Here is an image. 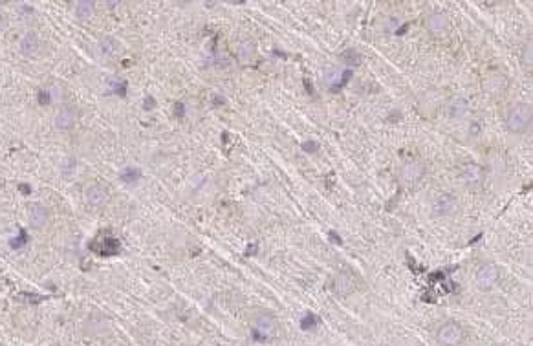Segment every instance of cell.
Here are the masks:
<instances>
[{
    "label": "cell",
    "instance_id": "9",
    "mask_svg": "<svg viewBox=\"0 0 533 346\" xmlns=\"http://www.w3.org/2000/svg\"><path fill=\"white\" fill-rule=\"evenodd\" d=\"M425 28H427L431 33H443L449 28V18L446 13H440V11H434V13L427 15L425 18Z\"/></svg>",
    "mask_w": 533,
    "mask_h": 346
},
{
    "label": "cell",
    "instance_id": "27",
    "mask_svg": "<svg viewBox=\"0 0 533 346\" xmlns=\"http://www.w3.org/2000/svg\"><path fill=\"white\" fill-rule=\"evenodd\" d=\"M53 99H52V94H50V90L46 88V90H40L39 92V103L40 105H50Z\"/></svg>",
    "mask_w": 533,
    "mask_h": 346
},
{
    "label": "cell",
    "instance_id": "4",
    "mask_svg": "<svg viewBox=\"0 0 533 346\" xmlns=\"http://www.w3.org/2000/svg\"><path fill=\"white\" fill-rule=\"evenodd\" d=\"M352 77V70H341V68H336V66H326L323 72V81L332 92L336 90H341L343 86H346L348 79Z\"/></svg>",
    "mask_w": 533,
    "mask_h": 346
},
{
    "label": "cell",
    "instance_id": "19",
    "mask_svg": "<svg viewBox=\"0 0 533 346\" xmlns=\"http://www.w3.org/2000/svg\"><path fill=\"white\" fill-rule=\"evenodd\" d=\"M141 180V171L138 167H125L121 172H119V181H123L125 185H134L136 181Z\"/></svg>",
    "mask_w": 533,
    "mask_h": 346
},
{
    "label": "cell",
    "instance_id": "34",
    "mask_svg": "<svg viewBox=\"0 0 533 346\" xmlns=\"http://www.w3.org/2000/svg\"><path fill=\"white\" fill-rule=\"evenodd\" d=\"M4 26H6V18L0 15V30H4Z\"/></svg>",
    "mask_w": 533,
    "mask_h": 346
},
{
    "label": "cell",
    "instance_id": "11",
    "mask_svg": "<svg viewBox=\"0 0 533 346\" xmlns=\"http://www.w3.org/2000/svg\"><path fill=\"white\" fill-rule=\"evenodd\" d=\"M84 198H86L88 205L101 207V205H105L106 200H108V193H106V189L101 187V185H92V187L86 189V194H84Z\"/></svg>",
    "mask_w": 533,
    "mask_h": 346
},
{
    "label": "cell",
    "instance_id": "28",
    "mask_svg": "<svg viewBox=\"0 0 533 346\" xmlns=\"http://www.w3.org/2000/svg\"><path fill=\"white\" fill-rule=\"evenodd\" d=\"M24 242H26V233L22 231L20 237H18L17 240H15V238L11 240V247H13V249H18V247H22V245H24Z\"/></svg>",
    "mask_w": 533,
    "mask_h": 346
},
{
    "label": "cell",
    "instance_id": "29",
    "mask_svg": "<svg viewBox=\"0 0 533 346\" xmlns=\"http://www.w3.org/2000/svg\"><path fill=\"white\" fill-rule=\"evenodd\" d=\"M154 106H156V101H154V97H152V96H147V99L143 101V108H145V110H152Z\"/></svg>",
    "mask_w": 533,
    "mask_h": 346
},
{
    "label": "cell",
    "instance_id": "6",
    "mask_svg": "<svg viewBox=\"0 0 533 346\" xmlns=\"http://www.w3.org/2000/svg\"><path fill=\"white\" fill-rule=\"evenodd\" d=\"M456 211V198L451 193H440L433 200L434 216H451Z\"/></svg>",
    "mask_w": 533,
    "mask_h": 346
},
{
    "label": "cell",
    "instance_id": "25",
    "mask_svg": "<svg viewBox=\"0 0 533 346\" xmlns=\"http://www.w3.org/2000/svg\"><path fill=\"white\" fill-rule=\"evenodd\" d=\"M522 62H524V66L531 68V40H528V44L524 46V52H522Z\"/></svg>",
    "mask_w": 533,
    "mask_h": 346
},
{
    "label": "cell",
    "instance_id": "14",
    "mask_svg": "<svg viewBox=\"0 0 533 346\" xmlns=\"http://www.w3.org/2000/svg\"><path fill=\"white\" fill-rule=\"evenodd\" d=\"M482 176H484V169H482L478 163H469V165L463 167V171H462V180L469 185L480 183Z\"/></svg>",
    "mask_w": 533,
    "mask_h": 346
},
{
    "label": "cell",
    "instance_id": "10",
    "mask_svg": "<svg viewBox=\"0 0 533 346\" xmlns=\"http://www.w3.org/2000/svg\"><path fill=\"white\" fill-rule=\"evenodd\" d=\"M334 289H336L337 295L346 297V295H350L356 289V279L350 273H339L336 276V281H334Z\"/></svg>",
    "mask_w": 533,
    "mask_h": 346
},
{
    "label": "cell",
    "instance_id": "13",
    "mask_svg": "<svg viewBox=\"0 0 533 346\" xmlns=\"http://www.w3.org/2000/svg\"><path fill=\"white\" fill-rule=\"evenodd\" d=\"M40 48V39L35 31H28L20 39V52L24 55H35Z\"/></svg>",
    "mask_w": 533,
    "mask_h": 346
},
{
    "label": "cell",
    "instance_id": "33",
    "mask_svg": "<svg viewBox=\"0 0 533 346\" xmlns=\"http://www.w3.org/2000/svg\"><path fill=\"white\" fill-rule=\"evenodd\" d=\"M478 132H480V125H478V123H473V130H471V134H478Z\"/></svg>",
    "mask_w": 533,
    "mask_h": 346
},
{
    "label": "cell",
    "instance_id": "20",
    "mask_svg": "<svg viewBox=\"0 0 533 346\" xmlns=\"http://www.w3.org/2000/svg\"><path fill=\"white\" fill-rule=\"evenodd\" d=\"M319 325H321V319L315 315V313H306L301 320V328L304 330V332H312V330H315Z\"/></svg>",
    "mask_w": 533,
    "mask_h": 346
},
{
    "label": "cell",
    "instance_id": "18",
    "mask_svg": "<svg viewBox=\"0 0 533 346\" xmlns=\"http://www.w3.org/2000/svg\"><path fill=\"white\" fill-rule=\"evenodd\" d=\"M506 86H507V79L502 77V75H493V77L484 81V90L490 94L502 92V90H506Z\"/></svg>",
    "mask_w": 533,
    "mask_h": 346
},
{
    "label": "cell",
    "instance_id": "3",
    "mask_svg": "<svg viewBox=\"0 0 533 346\" xmlns=\"http://www.w3.org/2000/svg\"><path fill=\"white\" fill-rule=\"evenodd\" d=\"M277 332H279V326H277V320L273 315H258L253 322V335L258 341H271V339L277 337Z\"/></svg>",
    "mask_w": 533,
    "mask_h": 346
},
{
    "label": "cell",
    "instance_id": "12",
    "mask_svg": "<svg viewBox=\"0 0 533 346\" xmlns=\"http://www.w3.org/2000/svg\"><path fill=\"white\" fill-rule=\"evenodd\" d=\"M75 121H77V112H75L74 108H62L61 112L55 116L53 125H55V128H59V130H70L75 125Z\"/></svg>",
    "mask_w": 533,
    "mask_h": 346
},
{
    "label": "cell",
    "instance_id": "7",
    "mask_svg": "<svg viewBox=\"0 0 533 346\" xmlns=\"http://www.w3.org/2000/svg\"><path fill=\"white\" fill-rule=\"evenodd\" d=\"M425 174V165L419 159H411V162L403 163L402 167V180L405 183H416L424 178Z\"/></svg>",
    "mask_w": 533,
    "mask_h": 346
},
{
    "label": "cell",
    "instance_id": "15",
    "mask_svg": "<svg viewBox=\"0 0 533 346\" xmlns=\"http://www.w3.org/2000/svg\"><path fill=\"white\" fill-rule=\"evenodd\" d=\"M119 52V44L112 37H103L99 40V53L103 59H114Z\"/></svg>",
    "mask_w": 533,
    "mask_h": 346
},
{
    "label": "cell",
    "instance_id": "30",
    "mask_svg": "<svg viewBox=\"0 0 533 346\" xmlns=\"http://www.w3.org/2000/svg\"><path fill=\"white\" fill-rule=\"evenodd\" d=\"M174 114L176 116H178V118H184V116H185V106H184V103H176V105H174Z\"/></svg>",
    "mask_w": 533,
    "mask_h": 346
},
{
    "label": "cell",
    "instance_id": "32",
    "mask_svg": "<svg viewBox=\"0 0 533 346\" xmlns=\"http://www.w3.org/2000/svg\"><path fill=\"white\" fill-rule=\"evenodd\" d=\"M20 13H24V15H31V13H33V8H31V6H26V4H24V6H20Z\"/></svg>",
    "mask_w": 533,
    "mask_h": 346
},
{
    "label": "cell",
    "instance_id": "21",
    "mask_svg": "<svg viewBox=\"0 0 533 346\" xmlns=\"http://www.w3.org/2000/svg\"><path fill=\"white\" fill-rule=\"evenodd\" d=\"M341 59L346 62V66H350V70L361 64V55H359L356 50H346V52L341 55Z\"/></svg>",
    "mask_w": 533,
    "mask_h": 346
},
{
    "label": "cell",
    "instance_id": "8",
    "mask_svg": "<svg viewBox=\"0 0 533 346\" xmlns=\"http://www.w3.org/2000/svg\"><path fill=\"white\" fill-rule=\"evenodd\" d=\"M48 222V209L40 203H31L28 209V224L31 229H42Z\"/></svg>",
    "mask_w": 533,
    "mask_h": 346
},
{
    "label": "cell",
    "instance_id": "5",
    "mask_svg": "<svg viewBox=\"0 0 533 346\" xmlns=\"http://www.w3.org/2000/svg\"><path fill=\"white\" fill-rule=\"evenodd\" d=\"M498 279H500V269L491 262L484 264V266H480L476 269L475 281L480 289H491L498 282Z\"/></svg>",
    "mask_w": 533,
    "mask_h": 346
},
{
    "label": "cell",
    "instance_id": "17",
    "mask_svg": "<svg viewBox=\"0 0 533 346\" xmlns=\"http://www.w3.org/2000/svg\"><path fill=\"white\" fill-rule=\"evenodd\" d=\"M94 2L90 0H81V2H75L74 4V13L79 20H88V18L94 15Z\"/></svg>",
    "mask_w": 533,
    "mask_h": 346
},
{
    "label": "cell",
    "instance_id": "2",
    "mask_svg": "<svg viewBox=\"0 0 533 346\" xmlns=\"http://www.w3.org/2000/svg\"><path fill=\"white\" fill-rule=\"evenodd\" d=\"M465 337V332H463L462 325L455 322V320H447L438 328L436 339L441 346H460Z\"/></svg>",
    "mask_w": 533,
    "mask_h": 346
},
{
    "label": "cell",
    "instance_id": "1",
    "mask_svg": "<svg viewBox=\"0 0 533 346\" xmlns=\"http://www.w3.org/2000/svg\"><path fill=\"white\" fill-rule=\"evenodd\" d=\"M533 108L529 103H519L515 105L506 118V127L513 134H526L531 127Z\"/></svg>",
    "mask_w": 533,
    "mask_h": 346
},
{
    "label": "cell",
    "instance_id": "16",
    "mask_svg": "<svg viewBox=\"0 0 533 346\" xmlns=\"http://www.w3.org/2000/svg\"><path fill=\"white\" fill-rule=\"evenodd\" d=\"M469 112V103L468 99H463V97H455V99H451L449 103V116L455 119H460Z\"/></svg>",
    "mask_w": 533,
    "mask_h": 346
},
{
    "label": "cell",
    "instance_id": "31",
    "mask_svg": "<svg viewBox=\"0 0 533 346\" xmlns=\"http://www.w3.org/2000/svg\"><path fill=\"white\" fill-rule=\"evenodd\" d=\"M328 237H330V240H332V242H336L337 245H341V244H343L341 237H339V235H336L334 231H330V235H328Z\"/></svg>",
    "mask_w": 533,
    "mask_h": 346
},
{
    "label": "cell",
    "instance_id": "24",
    "mask_svg": "<svg viewBox=\"0 0 533 346\" xmlns=\"http://www.w3.org/2000/svg\"><path fill=\"white\" fill-rule=\"evenodd\" d=\"M18 298H20V301H28V303L37 304V303H42L46 297H42V295H35V293H20L18 295Z\"/></svg>",
    "mask_w": 533,
    "mask_h": 346
},
{
    "label": "cell",
    "instance_id": "22",
    "mask_svg": "<svg viewBox=\"0 0 533 346\" xmlns=\"http://www.w3.org/2000/svg\"><path fill=\"white\" fill-rule=\"evenodd\" d=\"M253 44L251 42H242L240 44V50H238V53H240V59L242 61H248V59H251V55H253Z\"/></svg>",
    "mask_w": 533,
    "mask_h": 346
},
{
    "label": "cell",
    "instance_id": "23",
    "mask_svg": "<svg viewBox=\"0 0 533 346\" xmlns=\"http://www.w3.org/2000/svg\"><path fill=\"white\" fill-rule=\"evenodd\" d=\"M112 90L119 97H125L127 96V81H112Z\"/></svg>",
    "mask_w": 533,
    "mask_h": 346
},
{
    "label": "cell",
    "instance_id": "26",
    "mask_svg": "<svg viewBox=\"0 0 533 346\" xmlns=\"http://www.w3.org/2000/svg\"><path fill=\"white\" fill-rule=\"evenodd\" d=\"M302 150L308 154H314L319 150V141H315V140H310V141H304L302 143Z\"/></svg>",
    "mask_w": 533,
    "mask_h": 346
}]
</instances>
